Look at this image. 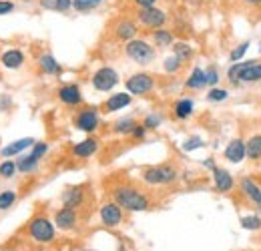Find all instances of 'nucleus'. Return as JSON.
Returning a JSON list of instances; mask_svg holds the SVG:
<instances>
[{
	"instance_id": "obj_39",
	"label": "nucleus",
	"mask_w": 261,
	"mask_h": 251,
	"mask_svg": "<svg viewBox=\"0 0 261 251\" xmlns=\"http://www.w3.org/2000/svg\"><path fill=\"white\" fill-rule=\"evenodd\" d=\"M16 173H18L16 161H10V159L0 161V177H2V179H12Z\"/></svg>"
},
{
	"instance_id": "obj_5",
	"label": "nucleus",
	"mask_w": 261,
	"mask_h": 251,
	"mask_svg": "<svg viewBox=\"0 0 261 251\" xmlns=\"http://www.w3.org/2000/svg\"><path fill=\"white\" fill-rule=\"evenodd\" d=\"M27 233L29 237L40 243V245H48L57 239V225L55 221H50L46 215H34L27 225Z\"/></svg>"
},
{
	"instance_id": "obj_28",
	"label": "nucleus",
	"mask_w": 261,
	"mask_h": 251,
	"mask_svg": "<svg viewBox=\"0 0 261 251\" xmlns=\"http://www.w3.org/2000/svg\"><path fill=\"white\" fill-rule=\"evenodd\" d=\"M38 6L42 10H48V12L66 14L72 10V0H38Z\"/></svg>"
},
{
	"instance_id": "obj_19",
	"label": "nucleus",
	"mask_w": 261,
	"mask_h": 251,
	"mask_svg": "<svg viewBox=\"0 0 261 251\" xmlns=\"http://www.w3.org/2000/svg\"><path fill=\"white\" fill-rule=\"evenodd\" d=\"M223 157L225 161H229L231 165H241L247 159V151H245V141L243 139H231L225 149H223Z\"/></svg>"
},
{
	"instance_id": "obj_22",
	"label": "nucleus",
	"mask_w": 261,
	"mask_h": 251,
	"mask_svg": "<svg viewBox=\"0 0 261 251\" xmlns=\"http://www.w3.org/2000/svg\"><path fill=\"white\" fill-rule=\"evenodd\" d=\"M55 225L61 231H72V229H76V225H79V213H76V209L61 207L55 213Z\"/></svg>"
},
{
	"instance_id": "obj_24",
	"label": "nucleus",
	"mask_w": 261,
	"mask_h": 251,
	"mask_svg": "<svg viewBox=\"0 0 261 251\" xmlns=\"http://www.w3.org/2000/svg\"><path fill=\"white\" fill-rule=\"evenodd\" d=\"M36 64H38V70L46 77H61L63 72V64L55 59V55L50 53H42L38 59H36Z\"/></svg>"
},
{
	"instance_id": "obj_4",
	"label": "nucleus",
	"mask_w": 261,
	"mask_h": 251,
	"mask_svg": "<svg viewBox=\"0 0 261 251\" xmlns=\"http://www.w3.org/2000/svg\"><path fill=\"white\" fill-rule=\"evenodd\" d=\"M123 51H125V57L135 64H139V66H149L157 59V48L153 46V42L147 40V38H141V36L125 42Z\"/></svg>"
},
{
	"instance_id": "obj_34",
	"label": "nucleus",
	"mask_w": 261,
	"mask_h": 251,
	"mask_svg": "<svg viewBox=\"0 0 261 251\" xmlns=\"http://www.w3.org/2000/svg\"><path fill=\"white\" fill-rule=\"evenodd\" d=\"M205 98H207L209 103L219 105V103L229 101V91L227 89H223V87H211V89L207 91V94H205Z\"/></svg>"
},
{
	"instance_id": "obj_32",
	"label": "nucleus",
	"mask_w": 261,
	"mask_h": 251,
	"mask_svg": "<svg viewBox=\"0 0 261 251\" xmlns=\"http://www.w3.org/2000/svg\"><path fill=\"white\" fill-rule=\"evenodd\" d=\"M249 46H251V40H243V42H239L237 46H233L231 53H229V63H239V61H243L245 55H247V51H249Z\"/></svg>"
},
{
	"instance_id": "obj_26",
	"label": "nucleus",
	"mask_w": 261,
	"mask_h": 251,
	"mask_svg": "<svg viewBox=\"0 0 261 251\" xmlns=\"http://www.w3.org/2000/svg\"><path fill=\"white\" fill-rule=\"evenodd\" d=\"M183 87L187 89V91H203L205 87H207V83H205V68H201V66H193V70L189 72V77L185 79V83H183Z\"/></svg>"
},
{
	"instance_id": "obj_14",
	"label": "nucleus",
	"mask_w": 261,
	"mask_h": 251,
	"mask_svg": "<svg viewBox=\"0 0 261 251\" xmlns=\"http://www.w3.org/2000/svg\"><path fill=\"white\" fill-rule=\"evenodd\" d=\"M211 179H213V189L217 193H223V195H227L237 187V181L231 175V171H227L225 167H219V165L211 171Z\"/></svg>"
},
{
	"instance_id": "obj_10",
	"label": "nucleus",
	"mask_w": 261,
	"mask_h": 251,
	"mask_svg": "<svg viewBox=\"0 0 261 251\" xmlns=\"http://www.w3.org/2000/svg\"><path fill=\"white\" fill-rule=\"evenodd\" d=\"M157 87V79L151 74V72H145V70H139V72H133L127 77L125 81V91L130 93L133 96H145V94H151Z\"/></svg>"
},
{
	"instance_id": "obj_42",
	"label": "nucleus",
	"mask_w": 261,
	"mask_h": 251,
	"mask_svg": "<svg viewBox=\"0 0 261 251\" xmlns=\"http://www.w3.org/2000/svg\"><path fill=\"white\" fill-rule=\"evenodd\" d=\"M16 10V2L14 0H0V16L12 14Z\"/></svg>"
},
{
	"instance_id": "obj_12",
	"label": "nucleus",
	"mask_w": 261,
	"mask_h": 251,
	"mask_svg": "<svg viewBox=\"0 0 261 251\" xmlns=\"http://www.w3.org/2000/svg\"><path fill=\"white\" fill-rule=\"evenodd\" d=\"M113 38L115 40H119V42H129L133 38H137L139 34H141V27H139V22L135 20V18H129V16H123V18H119L115 24H113Z\"/></svg>"
},
{
	"instance_id": "obj_2",
	"label": "nucleus",
	"mask_w": 261,
	"mask_h": 251,
	"mask_svg": "<svg viewBox=\"0 0 261 251\" xmlns=\"http://www.w3.org/2000/svg\"><path fill=\"white\" fill-rule=\"evenodd\" d=\"M227 81L233 87H243V85H257L261 83V61H239L231 63L225 72Z\"/></svg>"
},
{
	"instance_id": "obj_11",
	"label": "nucleus",
	"mask_w": 261,
	"mask_h": 251,
	"mask_svg": "<svg viewBox=\"0 0 261 251\" xmlns=\"http://www.w3.org/2000/svg\"><path fill=\"white\" fill-rule=\"evenodd\" d=\"M98 219L109 229L119 227L125 221V209L119 203H115V201H107V203H102L98 207Z\"/></svg>"
},
{
	"instance_id": "obj_27",
	"label": "nucleus",
	"mask_w": 261,
	"mask_h": 251,
	"mask_svg": "<svg viewBox=\"0 0 261 251\" xmlns=\"http://www.w3.org/2000/svg\"><path fill=\"white\" fill-rule=\"evenodd\" d=\"M171 48H173V55H175L183 64H187L189 61H193V57H195V48H193V44H189V42H185V40H175V44H173Z\"/></svg>"
},
{
	"instance_id": "obj_3",
	"label": "nucleus",
	"mask_w": 261,
	"mask_h": 251,
	"mask_svg": "<svg viewBox=\"0 0 261 251\" xmlns=\"http://www.w3.org/2000/svg\"><path fill=\"white\" fill-rule=\"evenodd\" d=\"M179 169L173 163L149 165L141 171V181L147 187H171L179 181Z\"/></svg>"
},
{
	"instance_id": "obj_13",
	"label": "nucleus",
	"mask_w": 261,
	"mask_h": 251,
	"mask_svg": "<svg viewBox=\"0 0 261 251\" xmlns=\"http://www.w3.org/2000/svg\"><path fill=\"white\" fill-rule=\"evenodd\" d=\"M57 98L68 107V109H79V107H83V103H85V96H83V91H81V87L76 85V83H65V85H61L59 89H57Z\"/></svg>"
},
{
	"instance_id": "obj_40",
	"label": "nucleus",
	"mask_w": 261,
	"mask_h": 251,
	"mask_svg": "<svg viewBox=\"0 0 261 251\" xmlns=\"http://www.w3.org/2000/svg\"><path fill=\"white\" fill-rule=\"evenodd\" d=\"M143 125H145L147 131H157L159 127L163 125V115H159V113H147L145 119H143Z\"/></svg>"
},
{
	"instance_id": "obj_9",
	"label": "nucleus",
	"mask_w": 261,
	"mask_h": 251,
	"mask_svg": "<svg viewBox=\"0 0 261 251\" xmlns=\"http://www.w3.org/2000/svg\"><path fill=\"white\" fill-rule=\"evenodd\" d=\"M119 83H121L119 70L113 68V66H109V64L98 66L97 70L93 72V77H91V87L97 93H113Z\"/></svg>"
},
{
	"instance_id": "obj_37",
	"label": "nucleus",
	"mask_w": 261,
	"mask_h": 251,
	"mask_svg": "<svg viewBox=\"0 0 261 251\" xmlns=\"http://www.w3.org/2000/svg\"><path fill=\"white\" fill-rule=\"evenodd\" d=\"M205 83H207L209 89H211V87H219V83H221V72H219V68H217L215 64H209V66L205 68Z\"/></svg>"
},
{
	"instance_id": "obj_25",
	"label": "nucleus",
	"mask_w": 261,
	"mask_h": 251,
	"mask_svg": "<svg viewBox=\"0 0 261 251\" xmlns=\"http://www.w3.org/2000/svg\"><path fill=\"white\" fill-rule=\"evenodd\" d=\"M149 36H151V42H153V46L157 48V51H161V48H171L173 44H175V32L169 31V29H155V31L149 32Z\"/></svg>"
},
{
	"instance_id": "obj_46",
	"label": "nucleus",
	"mask_w": 261,
	"mask_h": 251,
	"mask_svg": "<svg viewBox=\"0 0 261 251\" xmlns=\"http://www.w3.org/2000/svg\"><path fill=\"white\" fill-rule=\"evenodd\" d=\"M245 6H251V8H261V0H241Z\"/></svg>"
},
{
	"instance_id": "obj_6",
	"label": "nucleus",
	"mask_w": 261,
	"mask_h": 251,
	"mask_svg": "<svg viewBox=\"0 0 261 251\" xmlns=\"http://www.w3.org/2000/svg\"><path fill=\"white\" fill-rule=\"evenodd\" d=\"M46 153H48V143L46 141H36L33 147H31L29 153L24 151L22 155L16 157V169H18V173H22V175L34 173Z\"/></svg>"
},
{
	"instance_id": "obj_23",
	"label": "nucleus",
	"mask_w": 261,
	"mask_h": 251,
	"mask_svg": "<svg viewBox=\"0 0 261 251\" xmlns=\"http://www.w3.org/2000/svg\"><path fill=\"white\" fill-rule=\"evenodd\" d=\"M34 143H36V141H34L33 137H22V139H16V141H12V143H8V145H4V147L0 149V157H2V159L18 157V155H22L24 151H29Z\"/></svg>"
},
{
	"instance_id": "obj_45",
	"label": "nucleus",
	"mask_w": 261,
	"mask_h": 251,
	"mask_svg": "<svg viewBox=\"0 0 261 251\" xmlns=\"http://www.w3.org/2000/svg\"><path fill=\"white\" fill-rule=\"evenodd\" d=\"M201 165H203V169H207V171H213L215 167H217V163H215V159L213 157H207L201 161Z\"/></svg>"
},
{
	"instance_id": "obj_18",
	"label": "nucleus",
	"mask_w": 261,
	"mask_h": 251,
	"mask_svg": "<svg viewBox=\"0 0 261 251\" xmlns=\"http://www.w3.org/2000/svg\"><path fill=\"white\" fill-rule=\"evenodd\" d=\"M171 115L175 121H189L193 115H195V101L191 96H181L173 103L171 107Z\"/></svg>"
},
{
	"instance_id": "obj_21",
	"label": "nucleus",
	"mask_w": 261,
	"mask_h": 251,
	"mask_svg": "<svg viewBox=\"0 0 261 251\" xmlns=\"http://www.w3.org/2000/svg\"><path fill=\"white\" fill-rule=\"evenodd\" d=\"M27 63V55L20 48H6L0 53V66L6 70H18Z\"/></svg>"
},
{
	"instance_id": "obj_1",
	"label": "nucleus",
	"mask_w": 261,
	"mask_h": 251,
	"mask_svg": "<svg viewBox=\"0 0 261 251\" xmlns=\"http://www.w3.org/2000/svg\"><path fill=\"white\" fill-rule=\"evenodd\" d=\"M111 197L115 203H119L125 211L129 213H143V211H149L153 201L151 197L139 189L137 185H130V183H119L111 189Z\"/></svg>"
},
{
	"instance_id": "obj_48",
	"label": "nucleus",
	"mask_w": 261,
	"mask_h": 251,
	"mask_svg": "<svg viewBox=\"0 0 261 251\" xmlns=\"http://www.w3.org/2000/svg\"><path fill=\"white\" fill-rule=\"evenodd\" d=\"M117 251H129V249H125V247H119Z\"/></svg>"
},
{
	"instance_id": "obj_43",
	"label": "nucleus",
	"mask_w": 261,
	"mask_h": 251,
	"mask_svg": "<svg viewBox=\"0 0 261 251\" xmlns=\"http://www.w3.org/2000/svg\"><path fill=\"white\" fill-rule=\"evenodd\" d=\"M130 4L139 10V8H151V6H157L159 0H130Z\"/></svg>"
},
{
	"instance_id": "obj_17",
	"label": "nucleus",
	"mask_w": 261,
	"mask_h": 251,
	"mask_svg": "<svg viewBox=\"0 0 261 251\" xmlns=\"http://www.w3.org/2000/svg\"><path fill=\"white\" fill-rule=\"evenodd\" d=\"M98 149H100V141H98L97 137H93V135H89L87 139H83V141H79V143H74L72 147H70V155L74 159H91L95 157L98 153Z\"/></svg>"
},
{
	"instance_id": "obj_33",
	"label": "nucleus",
	"mask_w": 261,
	"mask_h": 251,
	"mask_svg": "<svg viewBox=\"0 0 261 251\" xmlns=\"http://www.w3.org/2000/svg\"><path fill=\"white\" fill-rule=\"evenodd\" d=\"M203 147H205V139L199 137V135H191V137H187V139L181 143V151H183V153H193V151L203 149Z\"/></svg>"
},
{
	"instance_id": "obj_47",
	"label": "nucleus",
	"mask_w": 261,
	"mask_h": 251,
	"mask_svg": "<svg viewBox=\"0 0 261 251\" xmlns=\"http://www.w3.org/2000/svg\"><path fill=\"white\" fill-rule=\"evenodd\" d=\"M22 2H27V4H29V2H38V0H22Z\"/></svg>"
},
{
	"instance_id": "obj_30",
	"label": "nucleus",
	"mask_w": 261,
	"mask_h": 251,
	"mask_svg": "<svg viewBox=\"0 0 261 251\" xmlns=\"http://www.w3.org/2000/svg\"><path fill=\"white\" fill-rule=\"evenodd\" d=\"M135 125H137V119L135 117H119L113 125H111V131L115 133V135H121V137H129L130 131L135 129Z\"/></svg>"
},
{
	"instance_id": "obj_44",
	"label": "nucleus",
	"mask_w": 261,
	"mask_h": 251,
	"mask_svg": "<svg viewBox=\"0 0 261 251\" xmlns=\"http://www.w3.org/2000/svg\"><path fill=\"white\" fill-rule=\"evenodd\" d=\"M12 107V96L10 94H0V111H8Z\"/></svg>"
},
{
	"instance_id": "obj_38",
	"label": "nucleus",
	"mask_w": 261,
	"mask_h": 251,
	"mask_svg": "<svg viewBox=\"0 0 261 251\" xmlns=\"http://www.w3.org/2000/svg\"><path fill=\"white\" fill-rule=\"evenodd\" d=\"M239 225L247 231H259L261 229V217L257 213H251V215H243L239 219Z\"/></svg>"
},
{
	"instance_id": "obj_41",
	"label": "nucleus",
	"mask_w": 261,
	"mask_h": 251,
	"mask_svg": "<svg viewBox=\"0 0 261 251\" xmlns=\"http://www.w3.org/2000/svg\"><path fill=\"white\" fill-rule=\"evenodd\" d=\"M147 133H149V131L145 129V125H143V123H137V125H135V129L130 131L129 137H130V139H135V141H145Z\"/></svg>"
},
{
	"instance_id": "obj_36",
	"label": "nucleus",
	"mask_w": 261,
	"mask_h": 251,
	"mask_svg": "<svg viewBox=\"0 0 261 251\" xmlns=\"http://www.w3.org/2000/svg\"><path fill=\"white\" fill-rule=\"evenodd\" d=\"M183 66H185V64L181 63L175 55H169V57L163 59V72H167V74H177V72H181Z\"/></svg>"
},
{
	"instance_id": "obj_49",
	"label": "nucleus",
	"mask_w": 261,
	"mask_h": 251,
	"mask_svg": "<svg viewBox=\"0 0 261 251\" xmlns=\"http://www.w3.org/2000/svg\"><path fill=\"white\" fill-rule=\"evenodd\" d=\"M257 48H259V55H261V40H259V44H257Z\"/></svg>"
},
{
	"instance_id": "obj_16",
	"label": "nucleus",
	"mask_w": 261,
	"mask_h": 251,
	"mask_svg": "<svg viewBox=\"0 0 261 251\" xmlns=\"http://www.w3.org/2000/svg\"><path fill=\"white\" fill-rule=\"evenodd\" d=\"M237 187H239V193H241L243 199H247L251 205H255V207L261 209V185L253 177H247V175L241 177Z\"/></svg>"
},
{
	"instance_id": "obj_31",
	"label": "nucleus",
	"mask_w": 261,
	"mask_h": 251,
	"mask_svg": "<svg viewBox=\"0 0 261 251\" xmlns=\"http://www.w3.org/2000/svg\"><path fill=\"white\" fill-rule=\"evenodd\" d=\"M105 4V0H72V10L79 14H89Z\"/></svg>"
},
{
	"instance_id": "obj_8",
	"label": "nucleus",
	"mask_w": 261,
	"mask_h": 251,
	"mask_svg": "<svg viewBox=\"0 0 261 251\" xmlns=\"http://www.w3.org/2000/svg\"><path fill=\"white\" fill-rule=\"evenodd\" d=\"M135 20L139 22L141 29L145 31H155V29H163L165 24L169 22V12L163 10L159 4L151 6V8H139L135 12Z\"/></svg>"
},
{
	"instance_id": "obj_35",
	"label": "nucleus",
	"mask_w": 261,
	"mask_h": 251,
	"mask_svg": "<svg viewBox=\"0 0 261 251\" xmlns=\"http://www.w3.org/2000/svg\"><path fill=\"white\" fill-rule=\"evenodd\" d=\"M16 199H18V193H16V191H12V189L0 191V211L12 209V205L16 203Z\"/></svg>"
},
{
	"instance_id": "obj_29",
	"label": "nucleus",
	"mask_w": 261,
	"mask_h": 251,
	"mask_svg": "<svg viewBox=\"0 0 261 251\" xmlns=\"http://www.w3.org/2000/svg\"><path fill=\"white\" fill-rule=\"evenodd\" d=\"M245 151H247V159L253 163L261 161V133H253L247 141H245Z\"/></svg>"
},
{
	"instance_id": "obj_20",
	"label": "nucleus",
	"mask_w": 261,
	"mask_h": 251,
	"mask_svg": "<svg viewBox=\"0 0 261 251\" xmlns=\"http://www.w3.org/2000/svg\"><path fill=\"white\" fill-rule=\"evenodd\" d=\"M130 103H133V94L127 93V91H123V93H113L111 96H107V101L102 103L100 111H105L107 115H109V113H119V111L130 107Z\"/></svg>"
},
{
	"instance_id": "obj_15",
	"label": "nucleus",
	"mask_w": 261,
	"mask_h": 251,
	"mask_svg": "<svg viewBox=\"0 0 261 251\" xmlns=\"http://www.w3.org/2000/svg\"><path fill=\"white\" fill-rule=\"evenodd\" d=\"M87 201V187L85 185H70L61 193V203L63 207H70V209H81Z\"/></svg>"
},
{
	"instance_id": "obj_7",
	"label": "nucleus",
	"mask_w": 261,
	"mask_h": 251,
	"mask_svg": "<svg viewBox=\"0 0 261 251\" xmlns=\"http://www.w3.org/2000/svg\"><path fill=\"white\" fill-rule=\"evenodd\" d=\"M72 125L76 131L81 133H87V135H95L100 127V109L95 105H87V107H81L74 117H72Z\"/></svg>"
}]
</instances>
